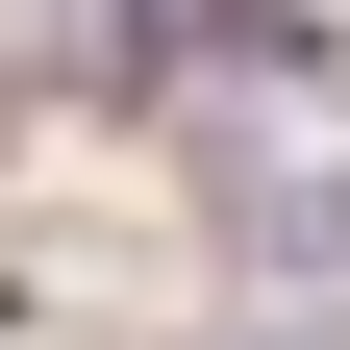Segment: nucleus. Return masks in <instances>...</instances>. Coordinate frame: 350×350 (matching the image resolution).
Returning <instances> with one entry per match:
<instances>
[{"instance_id":"f257e3e1","label":"nucleus","mask_w":350,"mask_h":350,"mask_svg":"<svg viewBox=\"0 0 350 350\" xmlns=\"http://www.w3.org/2000/svg\"><path fill=\"white\" fill-rule=\"evenodd\" d=\"M200 200H226L275 275H350V175H275V150H200Z\"/></svg>"},{"instance_id":"f03ea898","label":"nucleus","mask_w":350,"mask_h":350,"mask_svg":"<svg viewBox=\"0 0 350 350\" xmlns=\"http://www.w3.org/2000/svg\"><path fill=\"white\" fill-rule=\"evenodd\" d=\"M250 350H350V300H275V325H250Z\"/></svg>"}]
</instances>
